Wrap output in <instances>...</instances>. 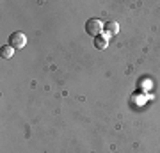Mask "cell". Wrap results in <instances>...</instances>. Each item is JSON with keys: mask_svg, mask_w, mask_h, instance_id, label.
<instances>
[{"mask_svg": "<svg viewBox=\"0 0 160 153\" xmlns=\"http://www.w3.org/2000/svg\"><path fill=\"white\" fill-rule=\"evenodd\" d=\"M0 55L4 57V59H11L12 55H14V48H12L11 45H6L0 48Z\"/></svg>", "mask_w": 160, "mask_h": 153, "instance_id": "obj_5", "label": "cell"}, {"mask_svg": "<svg viewBox=\"0 0 160 153\" xmlns=\"http://www.w3.org/2000/svg\"><path fill=\"white\" fill-rule=\"evenodd\" d=\"M9 45L14 48V50H22L23 46L27 45V36L23 32H12L9 36Z\"/></svg>", "mask_w": 160, "mask_h": 153, "instance_id": "obj_2", "label": "cell"}, {"mask_svg": "<svg viewBox=\"0 0 160 153\" xmlns=\"http://www.w3.org/2000/svg\"><path fill=\"white\" fill-rule=\"evenodd\" d=\"M103 27H105V23H103L102 20H98V18H91V20H87V22H86V30H87V34L94 36V38L102 36Z\"/></svg>", "mask_w": 160, "mask_h": 153, "instance_id": "obj_1", "label": "cell"}, {"mask_svg": "<svg viewBox=\"0 0 160 153\" xmlns=\"http://www.w3.org/2000/svg\"><path fill=\"white\" fill-rule=\"evenodd\" d=\"M103 32H105V38H112V36H118L119 32V25L116 22H107L105 27H103Z\"/></svg>", "mask_w": 160, "mask_h": 153, "instance_id": "obj_3", "label": "cell"}, {"mask_svg": "<svg viewBox=\"0 0 160 153\" xmlns=\"http://www.w3.org/2000/svg\"><path fill=\"white\" fill-rule=\"evenodd\" d=\"M94 46H96L98 50H105V48L109 46V38H105V36H98L96 39H94Z\"/></svg>", "mask_w": 160, "mask_h": 153, "instance_id": "obj_4", "label": "cell"}]
</instances>
